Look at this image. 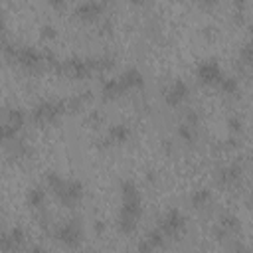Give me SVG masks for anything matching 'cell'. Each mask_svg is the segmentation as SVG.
Wrapping results in <instances>:
<instances>
[{
    "mask_svg": "<svg viewBox=\"0 0 253 253\" xmlns=\"http://www.w3.org/2000/svg\"><path fill=\"white\" fill-rule=\"evenodd\" d=\"M65 111H67V101H61V99H45V101H40L32 109V121L38 123V125L55 123Z\"/></svg>",
    "mask_w": 253,
    "mask_h": 253,
    "instance_id": "1",
    "label": "cell"
},
{
    "mask_svg": "<svg viewBox=\"0 0 253 253\" xmlns=\"http://www.w3.org/2000/svg\"><path fill=\"white\" fill-rule=\"evenodd\" d=\"M83 194H85V188H83V182L77 180V178H71V180H65L63 186L55 192V196L59 198V202L67 208H73L77 202L83 200Z\"/></svg>",
    "mask_w": 253,
    "mask_h": 253,
    "instance_id": "2",
    "label": "cell"
},
{
    "mask_svg": "<svg viewBox=\"0 0 253 253\" xmlns=\"http://www.w3.org/2000/svg\"><path fill=\"white\" fill-rule=\"evenodd\" d=\"M14 63L26 67V69H38L42 63H45V55L43 51H40L38 47L32 45H18L16 53H14Z\"/></svg>",
    "mask_w": 253,
    "mask_h": 253,
    "instance_id": "3",
    "label": "cell"
},
{
    "mask_svg": "<svg viewBox=\"0 0 253 253\" xmlns=\"http://www.w3.org/2000/svg\"><path fill=\"white\" fill-rule=\"evenodd\" d=\"M55 237L65 247H79V243L83 239V229H81L79 219H69V221L61 223L55 231Z\"/></svg>",
    "mask_w": 253,
    "mask_h": 253,
    "instance_id": "4",
    "label": "cell"
},
{
    "mask_svg": "<svg viewBox=\"0 0 253 253\" xmlns=\"http://www.w3.org/2000/svg\"><path fill=\"white\" fill-rule=\"evenodd\" d=\"M158 227L164 231V235L176 237V235H180V233L184 231V227H186V217H184V213H182L178 208H170V210L160 217V225H158Z\"/></svg>",
    "mask_w": 253,
    "mask_h": 253,
    "instance_id": "5",
    "label": "cell"
},
{
    "mask_svg": "<svg viewBox=\"0 0 253 253\" xmlns=\"http://www.w3.org/2000/svg\"><path fill=\"white\" fill-rule=\"evenodd\" d=\"M196 77L204 85H213V83L217 85L219 79L223 77V71H221V67H219V63L215 59H204L196 67Z\"/></svg>",
    "mask_w": 253,
    "mask_h": 253,
    "instance_id": "6",
    "label": "cell"
},
{
    "mask_svg": "<svg viewBox=\"0 0 253 253\" xmlns=\"http://www.w3.org/2000/svg\"><path fill=\"white\" fill-rule=\"evenodd\" d=\"M61 71L69 73L73 79H85L93 73L87 57H79V55H73V57H67L65 61H61Z\"/></svg>",
    "mask_w": 253,
    "mask_h": 253,
    "instance_id": "7",
    "label": "cell"
},
{
    "mask_svg": "<svg viewBox=\"0 0 253 253\" xmlns=\"http://www.w3.org/2000/svg\"><path fill=\"white\" fill-rule=\"evenodd\" d=\"M188 95H190L188 83H186L184 79H174V81L168 85V89L164 91V101H166V105H170V107H178L180 103L186 101Z\"/></svg>",
    "mask_w": 253,
    "mask_h": 253,
    "instance_id": "8",
    "label": "cell"
},
{
    "mask_svg": "<svg viewBox=\"0 0 253 253\" xmlns=\"http://www.w3.org/2000/svg\"><path fill=\"white\" fill-rule=\"evenodd\" d=\"M26 241V231L22 225H12L8 231L2 233V251L4 253H12V251H20L22 245Z\"/></svg>",
    "mask_w": 253,
    "mask_h": 253,
    "instance_id": "9",
    "label": "cell"
},
{
    "mask_svg": "<svg viewBox=\"0 0 253 253\" xmlns=\"http://www.w3.org/2000/svg\"><path fill=\"white\" fill-rule=\"evenodd\" d=\"M140 215H142V198H140V194L123 196L121 210H119V217H128V219L138 221Z\"/></svg>",
    "mask_w": 253,
    "mask_h": 253,
    "instance_id": "10",
    "label": "cell"
},
{
    "mask_svg": "<svg viewBox=\"0 0 253 253\" xmlns=\"http://www.w3.org/2000/svg\"><path fill=\"white\" fill-rule=\"evenodd\" d=\"M241 176H243V166H241V162H229L227 166H223V168H219V172H217V182L221 184V186H235L239 180H241Z\"/></svg>",
    "mask_w": 253,
    "mask_h": 253,
    "instance_id": "11",
    "label": "cell"
},
{
    "mask_svg": "<svg viewBox=\"0 0 253 253\" xmlns=\"http://www.w3.org/2000/svg\"><path fill=\"white\" fill-rule=\"evenodd\" d=\"M107 4L99 2V0H87L75 6V16H79L81 20H95L105 12Z\"/></svg>",
    "mask_w": 253,
    "mask_h": 253,
    "instance_id": "12",
    "label": "cell"
},
{
    "mask_svg": "<svg viewBox=\"0 0 253 253\" xmlns=\"http://www.w3.org/2000/svg\"><path fill=\"white\" fill-rule=\"evenodd\" d=\"M121 85L125 91H134V89H142L144 87V75L136 69V67H126L121 73Z\"/></svg>",
    "mask_w": 253,
    "mask_h": 253,
    "instance_id": "13",
    "label": "cell"
},
{
    "mask_svg": "<svg viewBox=\"0 0 253 253\" xmlns=\"http://www.w3.org/2000/svg\"><path fill=\"white\" fill-rule=\"evenodd\" d=\"M130 138V126L125 125V123H117V125H111L109 130H107V136H105V144H125L126 140Z\"/></svg>",
    "mask_w": 253,
    "mask_h": 253,
    "instance_id": "14",
    "label": "cell"
},
{
    "mask_svg": "<svg viewBox=\"0 0 253 253\" xmlns=\"http://www.w3.org/2000/svg\"><path fill=\"white\" fill-rule=\"evenodd\" d=\"M123 93H126V91L123 89L119 77H105V79L101 81V95H103L105 99H117V97H121Z\"/></svg>",
    "mask_w": 253,
    "mask_h": 253,
    "instance_id": "15",
    "label": "cell"
},
{
    "mask_svg": "<svg viewBox=\"0 0 253 253\" xmlns=\"http://www.w3.org/2000/svg\"><path fill=\"white\" fill-rule=\"evenodd\" d=\"M43 202H45V190H43L42 186H32V188L28 190V194H26V204H28L30 208L38 210V208L43 206Z\"/></svg>",
    "mask_w": 253,
    "mask_h": 253,
    "instance_id": "16",
    "label": "cell"
},
{
    "mask_svg": "<svg viewBox=\"0 0 253 253\" xmlns=\"http://www.w3.org/2000/svg\"><path fill=\"white\" fill-rule=\"evenodd\" d=\"M4 123H8V125L16 126L18 130H22V126L26 125V113H24V109H20V107H12V109H8V111H6V121H4Z\"/></svg>",
    "mask_w": 253,
    "mask_h": 253,
    "instance_id": "17",
    "label": "cell"
},
{
    "mask_svg": "<svg viewBox=\"0 0 253 253\" xmlns=\"http://www.w3.org/2000/svg\"><path fill=\"white\" fill-rule=\"evenodd\" d=\"M211 202V190L210 188H198L190 196V204L194 208H206Z\"/></svg>",
    "mask_w": 253,
    "mask_h": 253,
    "instance_id": "18",
    "label": "cell"
},
{
    "mask_svg": "<svg viewBox=\"0 0 253 253\" xmlns=\"http://www.w3.org/2000/svg\"><path fill=\"white\" fill-rule=\"evenodd\" d=\"M217 87H219V91H221L223 95H237V93H239V81H237V77H233V75H223V77L219 79Z\"/></svg>",
    "mask_w": 253,
    "mask_h": 253,
    "instance_id": "19",
    "label": "cell"
},
{
    "mask_svg": "<svg viewBox=\"0 0 253 253\" xmlns=\"http://www.w3.org/2000/svg\"><path fill=\"white\" fill-rule=\"evenodd\" d=\"M227 233H233V231H239V227H241V223H239V217L237 215H233V213H229V211H223L221 215H219V221H217Z\"/></svg>",
    "mask_w": 253,
    "mask_h": 253,
    "instance_id": "20",
    "label": "cell"
},
{
    "mask_svg": "<svg viewBox=\"0 0 253 253\" xmlns=\"http://www.w3.org/2000/svg\"><path fill=\"white\" fill-rule=\"evenodd\" d=\"M89 65L93 71H105V69H111L115 65V57L111 55H99V57H87Z\"/></svg>",
    "mask_w": 253,
    "mask_h": 253,
    "instance_id": "21",
    "label": "cell"
},
{
    "mask_svg": "<svg viewBox=\"0 0 253 253\" xmlns=\"http://www.w3.org/2000/svg\"><path fill=\"white\" fill-rule=\"evenodd\" d=\"M178 136H180L186 144H194V142L198 140V128H196V126H190V125H186V123H182V125H178Z\"/></svg>",
    "mask_w": 253,
    "mask_h": 253,
    "instance_id": "22",
    "label": "cell"
},
{
    "mask_svg": "<svg viewBox=\"0 0 253 253\" xmlns=\"http://www.w3.org/2000/svg\"><path fill=\"white\" fill-rule=\"evenodd\" d=\"M148 241H150V245L154 247V249H158V247H162L164 245V231L160 229V227H152V229H148L146 231V235H144Z\"/></svg>",
    "mask_w": 253,
    "mask_h": 253,
    "instance_id": "23",
    "label": "cell"
},
{
    "mask_svg": "<svg viewBox=\"0 0 253 253\" xmlns=\"http://www.w3.org/2000/svg\"><path fill=\"white\" fill-rule=\"evenodd\" d=\"M63 182H65V180H63V176H59L57 172H53V170L45 172V184H47V188H49L53 194L63 186Z\"/></svg>",
    "mask_w": 253,
    "mask_h": 253,
    "instance_id": "24",
    "label": "cell"
},
{
    "mask_svg": "<svg viewBox=\"0 0 253 253\" xmlns=\"http://www.w3.org/2000/svg\"><path fill=\"white\" fill-rule=\"evenodd\" d=\"M10 144H12V152H14L16 158H26V156L32 154V148H30L24 140H18V138H16V140H12Z\"/></svg>",
    "mask_w": 253,
    "mask_h": 253,
    "instance_id": "25",
    "label": "cell"
},
{
    "mask_svg": "<svg viewBox=\"0 0 253 253\" xmlns=\"http://www.w3.org/2000/svg\"><path fill=\"white\" fill-rule=\"evenodd\" d=\"M227 126H229V132L233 136H239L241 130H243V119L239 115H229L227 117Z\"/></svg>",
    "mask_w": 253,
    "mask_h": 253,
    "instance_id": "26",
    "label": "cell"
},
{
    "mask_svg": "<svg viewBox=\"0 0 253 253\" xmlns=\"http://www.w3.org/2000/svg\"><path fill=\"white\" fill-rule=\"evenodd\" d=\"M136 225H138V221L128 219V217H119L117 219V227H119L121 233H132L136 229Z\"/></svg>",
    "mask_w": 253,
    "mask_h": 253,
    "instance_id": "27",
    "label": "cell"
},
{
    "mask_svg": "<svg viewBox=\"0 0 253 253\" xmlns=\"http://www.w3.org/2000/svg\"><path fill=\"white\" fill-rule=\"evenodd\" d=\"M239 55H241V61H243V63H247V65L253 67V42H251V40L241 47Z\"/></svg>",
    "mask_w": 253,
    "mask_h": 253,
    "instance_id": "28",
    "label": "cell"
},
{
    "mask_svg": "<svg viewBox=\"0 0 253 253\" xmlns=\"http://www.w3.org/2000/svg\"><path fill=\"white\" fill-rule=\"evenodd\" d=\"M184 123L198 128V125H200V113H198L196 109H188V111L184 113Z\"/></svg>",
    "mask_w": 253,
    "mask_h": 253,
    "instance_id": "29",
    "label": "cell"
},
{
    "mask_svg": "<svg viewBox=\"0 0 253 253\" xmlns=\"http://www.w3.org/2000/svg\"><path fill=\"white\" fill-rule=\"evenodd\" d=\"M40 34H42L43 40H53V38L57 36V30H55L53 24H43V26L40 28Z\"/></svg>",
    "mask_w": 253,
    "mask_h": 253,
    "instance_id": "30",
    "label": "cell"
},
{
    "mask_svg": "<svg viewBox=\"0 0 253 253\" xmlns=\"http://www.w3.org/2000/svg\"><path fill=\"white\" fill-rule=\"evenodd\" d=\"M152 251H154V247L150 245V241L146 237H142L138 241V245H136V253H152Z\"/></svg>",
    "mask_w": 253,
    "mask_h": 253,
    "instance_id": "31",
    "label": "cell"
},
{
    "mask_svg": "<svg viewBox=\"0 0 253 253\" xmlns=\"http://www.w3.org/2000/svg\"><path fill=\"white\" fill-rule=\"evenodd\" d=\"M101 121H103V115L99 111H91L89 117H87V123H91V125H99Z\"/></svg>",
    "mask_w": 253,
    "mask_h": 253,
    "instance_id": "32",
    "label": "cell"
},
{
    "mask_svg": "<svg viewBox=\"0 0 253 253\" xmlns=\"http://www.w3.org/2000/svg\"><path fill=\"white\" fill-rule=\"evenodd\" d=\"M93 229H95V233H97V235H101V233H105L107 225H105V221H103V219H95V223H93Z\"/></svg>",
    "mask_w": 253,
    "mask_h": 253,
    "instance_id": "33",
    "label": "cell"
},
{
    "mask_svg": "<svg viewBox=\"0 0 253 253\" xmlns=\"http://www.w3.org/2000/svg\"><path fill=\"white\" fill-rule=\"evenodd\" d=\"M111 30H113V22H111L109 18H105L103 24H101V32H103V34H109Z\"/></svg>",
    "mask_w": 253,
    "mask_h": 253,
    "instance_id": "34",
    "label": "cell"
},
{
    "mask_svg": "<svg viewBox=\"0 0 253 253\" xmlns=\"http://www.w3.org/2000/svg\"><path fill=\"white\" fill-rule=\"evenodd\" d=\"M213 235H215V237H217V239H223V237H225V235H227V231H225V229H223V227H221V225H219V223H217V225H215V227H213Z\"/></svg>",
    "mask_w": 253,
    "mask_h": 253,
    "instance_id": "35",
    "label": "cell"
},
{
    "mask_svg": "<svg viewBox=\"0 0 253 253\" xmlns=\"http://www.w3.org/2000/svg\"><path fill=\"white\" fill-rule=\"evenodd\" d=\"M144 178H146V180H148V182H150V184H154V182H156V180H158V174H156V172H154V170H148V172H146V174H144Z\"/></svg>",
    "mask_w": 253,
    "mask_h": 253,
    "instance_id": "36",
    "label": "cell"
},
{
    "mask_svg": "<svg viewBox=\"0 0 253 253\" xmlns=\"http://www.w3.org/2000/svg\"><path fill=\"white\" fill-rule=\"evenodd\" d=\"M30 253H43V247H42V245H32Z\"/></svg>",
    "mask_w": 253,
    "mask_h": 253,
    "instance_id": "37",
    "label": "cell"
},
{
    "mask_svg": "<svg viewBox=\"0 0 253 253\" xmlns=\"http://www.w3.org/2000/svg\"><path fill=\"white\" fill-rule=\"evenodd\" d=\"M51 6H63V0H49Z\"/></svg>",
    "mask_w": 253,
    "mask_h": 253,
    "instance_id": "38",
    "label": "cell"
},
{
    "mask_svg": "<svg viewBox=\"0 0 253 253\" xmlns=\"http://www.w3.org/2000/svg\"><path fill=\"white\" fill-rule=\"evenodd\" d=\"M249 208H253V192H251V196H249Z\"/></svg>",
    "mask_w": 253,
    "mask_h": 253,
    "instance_id": "39",
    "label": "cell"
},
{
    "mask_svg": "<svg viewBox=\"0 0 253 253\" xmlns=\"http://www.w3.org/2000/svg\"><path fill=\"white\" fill-rule=\"evenodd\" d=\"M241 253H253V249H249V251H241Z\"/></svg>",
    "mask_w": 253,
    "mask_h": 253,
    "instance_id": "40",
    "label": "cell"
},
{
    "mask_svg": "<svg viewBox=\"0 0 253 253\" xmlns=\"http://www.w3.org/2000/svg\"><path fill=\"white\" fill-rule=\"evenodd\" d=\"M251 42H253V28H251Z\"/></svg>",
    "mask_w": 253,
    "mask_h": 253,
    "instance_id": "41",
    "label": "cell"
},
{
    "mask_svg": "<svg viewBox=\"0 0 253 253\" xmlns=\"http://www.w3.org/2000/svg\"><path fill=\"white\" fill-rule=\"evenodd\" d=\"M251 156H253V154H251Z\"/></svg>",
    "mask_w": 253,
    "mask_h": 253,
    "instance_id": "42",
    "label": "cell"
}]
</instances>
